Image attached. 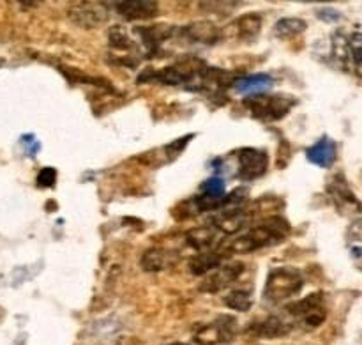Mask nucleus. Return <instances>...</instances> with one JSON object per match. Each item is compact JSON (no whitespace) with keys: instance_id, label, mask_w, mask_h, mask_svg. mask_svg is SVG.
<instances>
[{"instance_id":"nucleus-1","label":"nucleus","mask_w":362,"mask_h":345,"mask_svg":"<svg viewBox=\"0 0 362 345\" xmlns=\"http://www.w3.org/2000/svg\"><path fill=\"white\" fill-rule=\"evenodd\" d=\"M290 225L286 220L271 216L264 220L258 227H253L247 232L233 237L232 243L226 247L228 254H253L262 248L276 247L288 237Z\"/></svg>"},{"instance_id":"nucleus-2","label":"nucleus","mask_w":362,"mask_h":345,"mask_svg":"<svg viewBox=\"0 0 362 345\" xmlns=\"http://www.w3.org/2000/svg\"><path fill=\"white\" fill-rule=\"evenodd\" d=\"M205 67H207V64L204 60L197 59V57H184V59L172 64V66H166L159 71H144L140 78H138V81L140 84L159 81L163 85H182V87L189 89V91H194Z\"/></svg>"},{"instance_id":"nucleus-3","label":"nucleus","mask_w":362,"mask_h":345,"mask_svg":"<svg viewBox=\"0 0 362 345\" xmlns=\"http://www.w3.org/2000/svg\"><path fill=\"white\" fill-rule=\"evenodd\" d=\"M286 314L292 319V326H299V328L306 329V332H313V329L320 328L327 319V305H325L324 293H311L310 296L297 300L293 303L286 305Z\"/></svg>"},{"instance_id":"nucleus-4","label":"nucleus","mask_w":362,"mask_h":345,"mask_svg":"<svg viewBox=\"0 0 362 345\" xmlns=\"http://www.w3.org/2000/svg\"><path fill=\"white\" fill-rule=\"evenodd\" d=\"M304 287V276L299 269L281 266L274 268L267 276L264 289V298L269 303H283L286 300H292L296 294H299Z\"/></svg>"},{"instance_id":"nucleus-5","label":"nucleus","mask_w":362,"mask_h":345,"mask_svg":"<svg viewBox=\"0 0 362 345\" xmlns=\"http://www.w3.org/2000/svg\"><path fill=\"white\" fill-rule=\"evenodd\" d=\"M247 112L262 123H276L290 113L296 105V98L288 94H257L244 98Z\"/></svg>"},{"instance_id":"nucleus-6","label":"nucleus","mask_w":362,"mask_h":345,"mask_svg":"<svg viewBox=\"0 0 362 345\" xmlns=\"http://www.w3.org/2000/svg\"><path fill=\"white\" fill-rule=\"evenodd\" d=\"M237 336V319L232 315H221L209 324L200 326L194 333L197 345H223L232 342Z\"/></svg>"},{"instance_id":"nucleus-7","label":"nucleus","mask_w":362,"mask_h":345,"mask_svg":"<svg viewBox=\"0 0 362 345\" xmlns=\"http://www.w3.org/2000/svg\"><path fill=\"white\" fill-rule=\"evenodd\" d=\"M110 6L105 2H73L67 7V16L76 27L98 28L108 21Z\"/></svg>"},{"instance_id":"nucleus-8","label":"nucleus","mask_w":362,"mask_h":345,"mask_svg":"<svg viewBox=\"0 0 362 345\" xmlns=\"http://www.w3.org/2000/svg\"><path fill=\"white\" fill-rule=\"evenodd\" d=\"M362 35L359 28L352 32V34L345 35L343 32H338L334 35V43H332V55L336 57L339 66L354 67L357 74L361 71V52H362Z\"/></svg>"},{"instance_id":"nucleus-9","label":"nucleus","mask_w":362,"mask_h":345,"mask_svg":"<svg viewBox=\"0 0 362 345\" xmlns=\"http://www.w3.org/2000/svg\"><path fill=\"white\" fill-rule=\"evenodd\" d=\"M239 170L237 176L243 181H255L264 176L269 169V154L264 149L246 147L237 152Z\"/></svg>"},{"instance_id":"nucleus-10","label":"nucleus","mask_w":362,"mask_h":345,"mask_svg":"<svg viewBox=\"0 0 362 345\" xmlns=\"http://www.w3.org/2000/svg\"><path fill=\"white\" fill-rule=\"evenodd\" d=\"M244 273L243 262H223L218 269H214L212 275H209L204 282L200 283L202 293L218 294L221 290L228 289L232 283H235Z\"/></svg>"},{"instance_id":"nucleus-11","label":"nucleus","mask_w":362,"mask_h":345,"mask_svg":"<svg viewBox=\"0 0 362 345\" xmlns=\"http://www.w3.org/2000/svg\"><path fill=\"white\" fill-rule=\"evenodd\" d=\"M175 38L186 39L187 43H197V45H216L223 39V30L211 21H197V23L177 28Z\"/></svg>"},{"instance_id":"nucleus-12","label":"nucleus","mask_w":362,"mask_h":345,"mask_svg":"<svg viewBox=\"0 0 362 345\" xmlns=\"http://www.w3.org/2000/svg\"><path fill=\"white\" fill-rule=\"evenodd\" d=\"M134 32L140 35L141 45L145 46L148 55H154V53L161 52L163 43L175 38L177 27H172V25H151V27H136Z\"/></svg>"},{"instance_id":"nucleus-13","label":"nucleus","mask_w":362,"mask_h":345,"mask_svg":"<svg viewBox=\"0 0 362 345\" xmlns=\"http://www.w3.org/2000/svg\"><path fill=\"white\" fill-rule=\"evenodd\" d=\"M113 7L120 16L129 21L152 20L159 14V4L152 0H124V2H115Z\"/></svg>"},{"instance_id":"nucleus-14","label":"nucleus","mask_w":362,"mask_h":345,"mask_svg":"<svg viewBox=\"0 0 362 345\" xmlns=\"http://www.w3.org/2000/svg\"><path fill=\"white\" fill-rule=\"evenodd\" d=\"M293 329V326L288 321L278 315H271V317L264 319V321H257L247 328L251 335L257 339H281V336L288 335Z\"/></svg>"},{"instance_id":"nucleus-15","label":"nucleus","mask_w":362,"mask_h":345,"mask_svg":"<svg viewBox=\"0 0 362 345\" xmlns=\"http://www.w3.org/2000/svg\"><path fill=\"white\" fill-rule=\"evenodd\" d=\"M306 158L310 159L313 165L322 166V169H329L334 165L336 158H338V145L332 138L324 137L318 142H315L311 147L306 149Z\"/></svg>"},{"instance_id":"nucleus-16","label":"nucleus","mask_w":362,"mask_h":345,"mask_svg":"<svg viewBox=\"0 0 362 345\" xmlns=\"http://www.w3.org/2000/svg\"><path fill=\"white\" fill-rule=\"evenodd\" d=\"M177 261H179V254L177 251L166 250V248H148L141 255L140 266L148 273H159L172 268Z\"/></svg>"},{"instance_id":"nucleus-17","label":"nucleus","mask_w":362,"mask_h":345,"mask_svg":"<svg viewBox=\"0 0 362 345\" xmlns=\"http://www.w3.org/2000/svg\"><path fill=\"white\" fill-rule=\"evenodd\" d=\"M274 85V80H272L271 74L267 73H257V74H250V77H237V80L233 81L232 87L235 89L239 94L247 96H257V94H264L265 91Z\"/></svg>"},{"instance_id":"nucleus-18","label":"nucleus","mask_w":362,"mask_h":345,"mask_svg":"<svg viewBox=\"0 0 362 345\" xmlns=\"http://www.w3.org/2000/svg\"><path fill=\"white\" fill-rule=\"evenodd\" d=\"M225 259L226 255H223L221 251H200V254L189 259L187 268H189V273H193L194 276H204L207 273H212L214 269H218L225 262Z\"/></svg>"},{"instance_id":"nucleus-19","label":"nucleus","mask_w":362,"mask_h":345,"mask_svg":"<svg viewBox=\"0 0 362 345\" xmlns=\"http://www.w3.org/2000/svg\"><path fill=\"white\" fill-rule=\"evenodd\" d=\"M219 239V234L214 227H197V229H191L186 232V241L193 250L200 251H209L212 250L216 243Z\"/></svg>"},{"instance_id":"nucleus-20","label":"nucleus","mask_w":362,"mask_h":345,"mask_svg":"<svg viewBox=\"0 0 362 345\" xmlns=\"http://www.w3.org/2000/svg\"><path fill=\"white\" fill-rule=\"evenodd\" d=\"M262 23H264V18L257 13L243 14V16L237 18L232 23L233 34L237 35L243 41H250V39L257 38L258 32H260Z\"/></svg>"},{"instance_id":"nucleus-21","label":"nucleus","mask_w":362,"mask_h":345,"mask_svg":"<svg viewBox=\"0 0 362 345\" xmlns=\"http://www.w3.org/2000/svg\"><path fill=\"white\" fill-rule=\"evenodd\" d=\"M327 190L334 198H339V200H343L345 204H354L356 208H359V200H357L356 193L350 190L349 183H346L345 177H343L341 174L336 177H332L331 183H329V186H327Z\"/></svg>"},{"instance_id":"nucleus-22","label":"nucleus","mask_w":362,"mask_h":345,"mask_svg":"<svg viewBox=\"0 0 362 345\" xmlns=\"http://www.w3.org/2000/svg\"><path fill=\"white\" fill-rule=\"evenodd\" d=\"M308 28V23L300 18H281L278 23L274 25V34L278 38L288 39V38H296V35L303 34L304 30Z\"/></svg>"},{"instance_id":"nucleus-23","label":"nucleus","mask_w":362,"mask_h":345,"mask_svg":"<svg viewBox=\"0 0 362 345\" xmlns=\"http://www.w3.org/2000/svg\"><path fill=\"white\" fill-rule=\"evenodd\" d=\"M225 305L235 312H247L253 307V294L246 289H235L225 296Z\"/></svg>"},{"instance_id":"nucleus-24","label":"nucleus","mask_w":362,"mask_h":345,"mask_svg":"<svg viewBox=\"0 0 362 345\" xmlns=\"http://www.w3.org/2000/svg\"><path fill=\"white\" fill-rule=\"evenodd\" d=\"M110 45L117 50H122V52H133L136 48L134 39H131L126 28L120 27V25L110 28Z\"/></svg>"},{"instance_id":"nucleus-25","label":"nucleus","mask_w":362,"mask_h":345,"mask_svg":"<svg viewBox=\"0 0 362 345\" xmlns=\"http://www.w3.org/2000/svg\"><path fill=\"white\" fill-rule=\"evenodd\" d=\"M202 193L209 195V197L223 198L226 195V184L223 177H211L202 184Z\"/></svg>"},{"instance_id":"nucleus-26","label":"nucleus","mask_w":362,"mask_h":345,"mask_svg":"<svg viewBox=\"0 0 362 345\" xmlns=\"http://www.w3.org/2000/svg\"><path fill=\"white\" fill-rule=\"evenodd\" d=\"M193 138V135H186V137L179 138V140L172 142L165 147V156H166V162H173L175 158H179L182 154V151L186 149V145L189 144V140Z\"/></svg>"},{"instance_id":"nucleus-27","label":"nucleus","mask_w":362,"mask_h":345,"mask_svg":"<svg viewBox=\"0 0 362 345\" xmlns=\"http://www.w3.org/2000/svg\"><path fill=\"white\" fill-rule=\"evenodd\" d=\"M349 247L356 259L361 257V222H354L349 229Z\"/></svg>"},{"instance_id":"nucleus-28","label":"nucleus","mask_w":362,"mask_h":345,"mask_svg":"<svg viewBox=\"0 0 362 345\" xmlns=\"http://www.w3.org/2000/svg\"><path fill=\"white\" fill-rule=\"evenodd\" d=\"M35 183L41 188H53L57 183V170L52 169V166H45V169H41V172L37 174Z\"/></svg>"},{"instance_id":"nucleus-29","label":"nucleus","mask_w":362,"mask_h":345,"mask_svg":"<svg viewBox=\"0 0 362 345\" xmlns=\"http://www.w3.org/2000/svg\"><path fill=\"white\" fill-rule=\"evenodd\" d=\"M318 18L325 21H338L341 20V14L338 13V9H331V7H325V9H318Z\"/></svg>"},{"instance_id":"nucleus-30","label":"nucleus","mask_w":362,"mask_h":345,"mask_svg":"<svg viewBox=\"0 0 362 345\" xmlns=\"http://www.w3.org/2000/svg\"><path fill=\"white\" fill-rule=\"evenodd\" d=\"M172 345H197V344H186V342H175V344H172Z\"/></svg>"}]
</instances>
